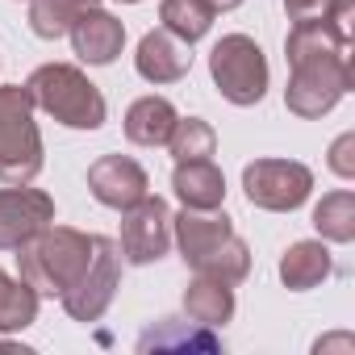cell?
I'll list each match as a JSON object with an SVG mask.
<instances>
[{
    "label": "cell",
    "instance_id": "1",
    "mask_svg": "<svg viewBox=\"0 0 355 355\" xmlns=\"http://www.w3.org/2000/svg\"><path fill=\"white\" fill-rule=\"evenodd\" d=\"M288 88H284V105L297 117H322L330 113L355 84V67H351V34H343L330 17L318 21H293L288 38Z\"/></svg>",
    "mask_w": 355,
    "mask_h": 355
},
{
    "label": "cell",
    "instance_id": "2",
    "mask_svg": "<svg viewBox=\"0 0 355 355\" xmlns=\"http://www.w3.org/2000/svg\"><path fill=\"white\" fill-rule=\"evenodd\" d=\"M171 239L197 276L239 284L251 272V251L222 209H184L180 218H171Z\"/></svg>",
    "mask_w": 355,
    "mask_h": 355
},
{
    "label": "cell",
    "instance_id": "3",
    "mask_svg": "<svg viewBox=\"0 0 355 355\" xmlns=\"http://www.w3.org/2000/svg\"><path fill=\"white\" fill-rule=\"evenodd\" d=\"M92 259V234L71 226H42L17 247V272L38 297H63Z\"/></svg>",
    "mask_w": 355,
    "mask_h": 355
},
{
    "label": "cell",
    "instance_id": "4",
    "mask_svg": "<svg viewBox=\"0 0 355 355\" xmlns=\"http://www.w3.org/2000/svg\"><path fill=\"white\" fill-rule=\"evenodd\" d=\"M30 96L34 109L51 113L55 121L71 125V130H101L105 125V96L101 88L71 63H46L30 76Z\"/></svg>",
    "mask_w": 355,
    "mask_h": 355
},
{
    "label": "cell",
    "instance_id": "5",
    "mask_svg": "<svg viewBox=\"0 0 355 355\" xmlns=\"http://www.w3.org/2000/svg\"><path fill=\"white\" fill-rule=\"evenodd\" d=\"M42 171V134L34 125V96L21 84L0 88V180L30 184Z\"/></svg>",
    "mask_w": 355,
    "mask_h": 355
},
{
    "label": "cell",
    "instance_id": "6",
    "mask_svg": "<svg viewBox=\"0 0 355 355\" xmlns=\"http://www.w3.org/2000/svg\"><path fill=\"white\" fill-rule=\"evenodd\" d=\"M209 76H214L218 92L239 109L259 105L268 92V59H263L259 42L247 34H226L209 51Z\"/></svg>",
    "mask_w": 355,
    "mask_h": 355
},
{
    "label": "cell",
    "instance_id": "7",
    "mask_svg": "<svg viewBox=\"0 0 355 355\" xmlns=\"http://www.w3.org/2000/svg\"><path fill=\"white\" fill-rule=\"evenodd\" d=\"M243 193L268 214H293L313 193V171L297 159H255L243 167Z\"/></svg>",
    "mask_w": 355,
    "mask_h": 355
},
{
    "label": "cell",
    "instance_id": "8",
    "mask_svg": "<svg viewBox=\"0 0 355 355\" xmlns=\"http://www.w3.org/2000/svg\"><path fill=\"white\" fill-rule=\"evenodd\" d=\"M117 280H121V247H117L113 239L92 234V259H88L84 276H80L59 301H63V309H67L76 322H96V318L113 305Z\"/></svg>",
    "mask_w": 355,
    "mask_h": 355
},
{
    "label": "cell",
    "instance_id": "9",
    "mask_svg": "<svg viewBox=\"0 0 355 355\" xmlns=\"http://www.w3.org/2000/svg\"><path fill=\"white\" fill-rule=\"evenodd\" d=\"M121 255L130 263H155L167 255L171 247V205L163 197H142L138 205L121 209V239H117Z\"/></svg>",
    "mask_w": 355,
    "mask_h": 355
},
{
    "label": "cell",
    "instance_id": "10",
    "mask_svg": "<svg viewBox=\"0 0 355 355\" xmlns=\"http://www.w3.org/2000/svg\"><path fill=\"white\" fill-rule=\"evenodd\" d=\"M55 222V201L30 184L0 189V251H17L42 226Z\"/></svg>",
    "mask_w": 355,
    "mask_h": 355
},
{
    "label": "cell",
    "instance_id": "11",
    "mask_svg": "<svg viewBox=\"0 0 355 355\" xmlns=\"http://www.w3.org/2000/svg\"><path fill=\"white\" fill-rule=\"evenodd\" d=\"M88 189L101 205L109 209H130L138 205L146 193H150V180H146V171L142 163H134L130 155H101L92 167H88Z\"/></svg>",
    "mask_w": 355,
    "mask_h": 355
},
{
    "label": "cell",
    "instance_id": "12",
    "mask_svg": "<svg viewBox=\"0 0 355 355\" xmlns=\"http://www.w3.org/2000/svg\"><path fill=\"white\" fill-rule=\"evenodd\" d=\"M134 67H138V76L146 84H175V80H184L189 67H193V46L180 42L175 34H167V30H150L138 42Z\"/></svg>",
    "mask_w": 355,
    "mask_h": 355
},
{
    "label": "cell",
    "instance_id": "13",
    "mask_svg": "<svg viewBox=\"0 0 355 355\" xmlns=\"http://www.w3.org/2000/svg\"><path fill=\"white\" fill-rule=\"evenodd\" d=\"M67 34H71L76 55H80L84 63H92V67L113 63V59L121 55V46H125V26H121L113 13H105V9H88V13H80L76 26H71Z\"/></svg>",
    "mask_w": 355,
    "mask_h": 355
},
{
    "label": "cell",
    "instance_id": "14",
    "mask_svg": "<svg viewBox=\"0 0 355 355\" xmlns=\"http://www.w3.org/2000/svg\"><path fill=\"white\" fill-rule=\"evenodd\" d=\"M171 189L184 201V209H222L226 175H222V167L214 159H189V163H175Z\"/></svg>",
    "mask_w": 355,
    "mask_h": 355
},
{
    "label": "cell",
    "instance_id": "15",
    "mask_svg": "<svg viewBox=\"0 0 355 355\" xmlns=\"http://www.w3.org/2000/svg\"><path fill=\"white\" fill-rule=\"evenodd\" d=\"M330 251L322 239H305V243H293L284 255H280V280L284 288L293 293H305V288H318L326 276H330Z\"/></svg>",
    "mask_w": 355,
    "mask_h": 355
},
{
    "label": "cell",
    "instance_id": "16",
    "mask_svg": "<svg viewBox=\"0 0 355 355\" xmlns=\"http://www.w3.org/2000/svg\"><path fill=\"white\" fill-rule=\"evenodd\" d=\"M175 105L167 96H142L125 113V138L134 146H167V134L175 125Z\"/></svg>",
    "mask_w": 355,
    "mask_h": 355
},
{
    "label": "cell",
    "instance_id": "17",
    "mask_svg": "<svg viewBox=\"0 0 355 355\" xmlns=\"http://www.w3.org/2000/svg\"><path fill=\"white\" fill-rule=\"evenodd\" d=\"M189 347H197V351H218L222 343H218V334H209V326H201V322H180V318H159L142 338H138V351H189Z\"/></svg>",
    "mask_w": 355,
    "mask_h": 355
},
{
    "label": "cell",
    "instance_id": "18",
    "mask_svg": "<svg viewBox=\"0 0 355 355\" xmlns=\"http://www.w3.org/2000/svg\"><path fill=\"white\" fill-rule=\"evenodd\" d=\"M184 313L201 326H226L234 318V284H222L214 276H197L184 288Z\"/></svg>",
    "mask_w": 355,
    "mask_h": 355
},
{
    "label": "cell",
    "instance_id": "19",
    "mask_svg": "<svg viewBox=\"0 0 355 355\" xmlns=\"http://www.w3.org/2000/svg\"><path fill=\"white\" fill-rule=\"evenodd\" d=\"M214 5L209 0H163L159 5V21H163V30L167 34H175L180 42H201L205 34H209V26H214Z\"/></svg>",
    "mask_w": 355,
    "mask_h": 355
},
{
    "label": "cell",
    "instance_id": "20",
    "mask_svg": "<svg viewBox=\"0 0 355 355\" xmlns=\"http://www.w3.org/2000/svg\"><path fill=\"white\" fill-rule=\"evenodd\" d=\"M101 0H30V30L46 42H55L76 26L80 13H88Z\"/></svg>",
    "mask_w": 355,
    "mask_h": 355
},
{
    "label": "cell",
    "instance_id": "21",
    "mask_svg": "<svg viewBox=\"0 0 355 355\" xmlns=\"http://www.w3.org/2000/svg\"><path fill=\"white\" fill-rule=\"evenodd\" d=\"M313 226L326 243H351L355 239V193H347V189L326 193L313 205Z\"/></svg>",
    "mask_w": 355,
    "mask_h": 355
},
{
    "label": "cell",
    "instance_id": "22",
    "mask_svg": "<svg viewBox=\"0 0 355 355\" xmlns=\"http://www.w3.org/2000/svg\"><path fill=\"white\" fill-rule=\"evenodd\" d=\"M34 318H38V293L17 276H9V272H0V330L5 334H13V330H26V326H34Z\"/></svg>",
    "mask_w": 355,
    "mask_h": 355
},
{
    "label": "cell",
    "instance_id": "23",
    "mask_svg": "<svg viewBox=\"0 0 355 355\" xmlns=\"http://www.w3.org/2000/svg\"><path fill=\"white\" fill-rule=\"evenodd\" d=\"M167 150L175 163H189V159H209L218 150V134L209 121L201 117H175L171 134H167Z\"/></svg>",
    "mask_w": 355,
    "mask_h": 355
},
{
    "label": "cell",
    "instance_id": "24",
    "mask_svg": "<svg viewBox=\"0 0 355 355\" xmlns=\"http://www.w3.org/2000/svg\"><path fill=\"white\" fill-rule=\"evenodd\" d=\"M330 171L343 175V180H351V175H355V134L351 130L334 138V146H330Z\"/></svg>",
    "mask_w": 355,
    "mask_h": 355
},
{
    "label": "cell",
    "instance_id": "25",
    "mask_svg": "<svg viewBox=\"0 0 355 355\" xmlns=\"http://www.w3.org/2000/svg\"><path fill=\"white\" fill-rule=\"evenodd\" d=\"M326 9H330V0H284L288 21H318L326 17Z\"/></svg>",
    "mask_w": 355,
    "mask_h": 355
},
{
    "label": "cell",
    "instance_id": "26",
    "mask_svg": "<svg viewBox=\"0 0 355 355\" xmlns=\"http://www.w3.org/2000/svg\"><path fill=\"white\" fill-rule=\"evenodd\" d=\"M351 351V334H334V338H318V347L313 351Z\"/></svg>",
    "mask_w": 355,
    "mask_h": 355
},
{
    "label": "cell",
    "instance_id": "27",
    "mask_svg": "<svg viewBox=\"0 0 355 355\" xmlns=\"http://www.w3.org/2000/svg\"><path fill=\"white\" fill-rule=\"evenodd\" d=\"M209 5H214V13H230V9L243 5V0H209Z\"/></svg>",
    "mask_w": 355,
    "mask_h": 355
},
{
    "label": "cell",
    "instance_id": "28",
    "mask_svg": "<svg viewBox=\"0 0 355 355\" xmlns=\"http://www.w3.org/2000/svg\"><path fill=\"white\" fill-rule=\"evenodd\" d=\"M0 351H17V343H13V338H5V330H0Z\"/></svg>",
    "mask_w": 355,
    "mask_h": 355
},
{
    "label": "cell",
    "instance_id": "29",
    "mask_svg": "<svg viewBox=\"0 0 355 355\" xmlns=\"http://www.w3.org/2000/svg\"><path fill=\"white\" fill-rule=\"evenodd\" d=\"M121 5H142V0H121Z\"/></svg>",
    "mask_w": 355,
    "mask_h": 355
}]
</instances>
